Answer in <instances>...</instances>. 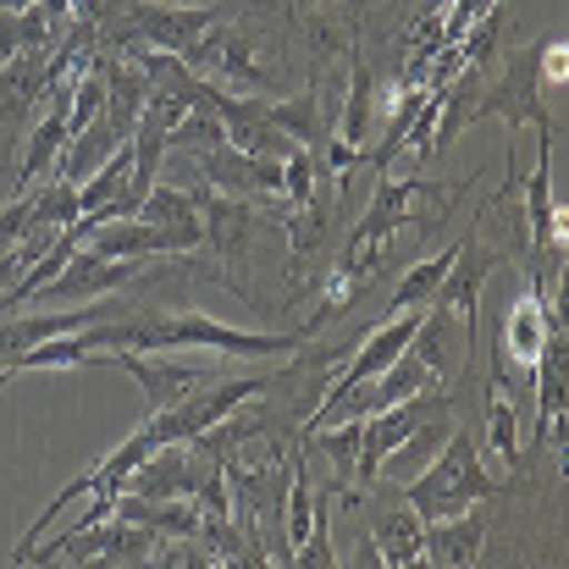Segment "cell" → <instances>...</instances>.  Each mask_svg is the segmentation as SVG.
<instances>
[{
	"label": "cell",
	"mask_w": 569,
	"mask_h": 569,
	"mask_svg": "<svg viewBox=\"0 0 569 569\" xmlns=\"http://www.w3.org/2000/svg\"><path fill=\"white\" fill-rule=\"evenodd\" d=\"M83 343L89 355H117V349H133V355H167V349H216V355H293L305 338L299 332H238L227 321H210L199 310H178V316H133V321H94L83 327Z\"/></svg>",
	"instance_id": "cell-1"
},
{
	"label": "cell",
	"mask_w": 569,
	"mask_h": 569,
	"mask_svg": "<svg viewBox=\"0 0 569 569\" xmlns=\"http://www.w3.org/2000/svg\"><path fill=\"white\" fill-rule=\"evenodd\" d=\"M498 498V481L487 476L481 465V442L470 431H448V442L431 453V465L420 476L403 481V503L420 515V520H448V515H465L476 503Z\"/></svg>",
	"instance_id": "cell-2"
},
{
	"label": "cell",
	"mask_w": 569,
	"mask_h": 569,
	"mask_svg": "<svg viewBox=\"0 0 569 569\" xmlns=\"http://www.w3.org/2000/svg\"><path fill=\"white\" fill-rule=\"evenodd\" d=\"M183 61H189L204 83H221V89H232V94H260V100H271V94L288 89V78L277 72V61L260 50V33L243 28V22H227V17H216V22L193 39L189 50H183Z\"/></svg>",
	"instance_id": "cell-3"
},
{
	"label": "cell",
	"mask_w": 569,
	"mask_h": 569,
	"mask_svg": "<svg viewBox=\"0 0 569 569\" xmlns=\"http://www.w3.org/2000/svg\"><path fill=\"white\" fill-rule=\"evenodd\" d=\"M548 39H553V33H537L531 44H520V50H509V56L498 61V72L487 78V89H481V100H476V122H481V117H498L509 133L537 128V133L559 139V122L548 117V100H542V89H548V78H542Z\"/></svg>",
	"instance_id": "cell-4"
},
{
	"label": "cell",
	"mask_w": 569,
	"mask_h": 569,
	"mask_svg": "<svg viewBox=\"0 0 569 569\" xmlns=\"http://www.w3.org/2000/svg\"><path fill=\"white\" fill-rule=\"evenodd\" d=\"M216 470H221V459H216L204 442H161V448H150V453L133 465V476H128L122 492L150 498V503H161V498H199V487H204Z\"/></svg>",
	"instance_id": "cell-5"
},
{
	"label": "cell",
	"mask_w": 569,
	"mask_h": 569,
	"mask_svg": "<svg viewBox=\"0 0 569 569\" xmlns=\"http://www.w3.org/2000/svg\"><path fill=\"white\" fill-rule=\"evenodd\" d=\"M204 232L199 227H156L144 216H122V221H100L83 249L106 254V260H150V254H183V249H199Z\"/></svg>",
	"instance_id": "cell-6"
},
{
	"label": "cell",
	"mask_w": 569,
	"mask_h": 569,
	"mask_svg": "<svg viewBox=\"0 0 569 569\" xmlns=\"http://www.w3.org/2000/svg\"><path fill=\"white\" fill-rule=\"evenodd\" d=\"M139 271H144V260H106V254H94V249L78 243L72 260L50 277V288L39 299H50V310L56 305H94V299H111L117 288L139 282Z\"/></svg>",
	"instance_id": "cell-7"
},
{
	"label": "cell",
	"mask_w": 569,
	"mask_h": 569,
	"mask_svg": "<svg viewBox=\"0 0 569 569\" xmlns=\"http://www.w3.org/2000/svg\"><path fill=\"white\" fill-rule=\"evenodd\" d=\"M193 172L204 178V189L238 193V199H277V193H282V161L249 156V150H238V144L204 150Z\"/></svg>",
	"instance_id": "cell-8"
},
{
	"label": "cell",
	"mask_w": 569,
	"mask_h": 569,
	"mask_svg": "<svg viewBox=\"0 0 569 569\" xmlns=\"http://www.w3.org/2000/svg\"><path fill=\"white\" fill-rule=\"evenodd\" d=\"M481 221H487V210L465 227V238H459V249H453V266H448V277H442V288H437V305H448V310H459V321L476 332V299H481V282L498 271V249H487L481 243Z\"/></svg>",
	"instance_id": "cell-9"
},
{
	"label": "cell",
	"mask_w": 569,
	"mask_h": 569,
	"mask_svg": "<svg viewBox=\"0 0 569 569\" xmlns=\"http://www.w3.org/2000/svg\"><path fill=\"white\" fill-rule=\"evenodd\" d=\"M94 321H111V305H56L44 316H6L0 321V371H17V360L44 343V338H61V332H83Z\"/></svg>",
	"instance_id": "cell-10"
},
{
	"label": "cell",
	"mask_w": 569,
	"mask_h": 569,
	"mask_svg": "<svg viewBox=\"0 0 569 569\" xmlns=\"http://www.w3.org/2000/svg\"><path fill=\"white\" fill-rule=\"evenodd\" d=\"M111 360L144 387L150 409H172V403H183V398H189L193 387L216 381V371H204V366H193V360H161V355H133V349H117Z\"/></svg>",
	"instance_id": "cell-11"
},
{
	"label": "cell",
	"mask_w": 569,
	"mask_h": 569,
	"mask_svg": "<svg viewBox=\"0 0 569 569\" xmlns=\"http://www.w3.org/2000/svg\"><path fill=\"white\" fill-rule=\"evenodd\" d=\"M128 139H133V133H128L111 111H100L89 128H78V133L61 144V156H56V167H50V172H56V178H67V183H83V178H94V172H100V167L128 144Z\"/></svg>",
	"instance_id": "cell-12"
},
{
	"label": "cell",
	"mask_w": 569,
	"mask_h": 569,
	"mask_svg": "<svg viewBox=\"0 0 569 569\" xmlns=\"http://www.w3.org/2000/svg\"><path fill=\"white\" fill-rule=\"evenodd\" d=\"M537 371V442L559 448L565 442V321H553Z\"/></svg>",
	"instance_id": "cell-13"
},
{
	"label": "cell",
	"mask_w": 569,
	"mask_h": 569,
	"mask_svg": "<svg viewBox=\"0 0 569 569\" xmlns=\"http://www.w3.org/2000/svg\"><path fill=\"white\" fill-rule=\"evenodd\" d=\"M481 542H487V515L465 509V515H448V520H426L420 559H431L442 569H470L481 559Z\"/></svg>",
	"instance_id": "cell-14"
},
{
	"label": "cell",
	"mask_w": 569,
	"mask_h": 569,
	"mask_svg": "<svg viewBox=\"0 0 569 569\" xmlns=\"http://www.w3.org/2000/svg\"><path fill=\"white\" fill-rule=\"evenodd\" d=\"M481 398H487V448L498 453V459H509V465H520V415H515V392H509V360H503V349H492V377L481 387Z\"/></svg>",
	"instance_id": "cell-15"
},
{
	"label": "cell",
	"mask_w": 569,
	"mask_h": 569,
	"mask_svg": "<svg viewBox=\"0 0 569 569\" xmlns=\"http://www.w3.org/2000/svg\"><path fill=\"white\" fill-rule=\"evenodd\" d=\"M371 122H377V67L366 61L360 33H355L349 39V106H343V122H338V144L360 150L371 139Z\"/></svg>",
	"instance_id": "cell-16"
},
{
	"label": "cell",
	"mask_w": 569,
	"mask_h": 569,
	"mask_svg": "<svg viewBox=\"0 0 569 569\" xmlns=\"http://www.w3.org/2000/svg\"><path fill=\"white\" fill-rule=\"evenodd\" d=\"M266 117L299 144V150H327V139H332V117L321 111V89L310 83V89H299V94H282V100H271L266 106Z\"/></svg>",
	"instance_id": "cell-17"
},
{
	"label": "cell",
	"mask_w": 569,
	"mask_h": 569,
	"mask_svg": "<svg viewBox=\"0 0 569 569\" xmlns=\"http://www.w3.org/2000/svg\"><path fill=\"white\" fill-rule=\"evenodd\" d=\"M420 531L426 520L403 503V509H377L371 515V548H377V565L387 569H409L420 565Z\"/></svg>",
	"instance_id": "cell-18"
},
{
	"label": "cell",
	"mask_w": 569,
	"mask_h": 569,
	"mask_svg": "<svg viewBox=\"0 0 569 569\" xmlns=\"http://www.w3.org/2000/svg\"><path fill=\"white\" fill-rule=\"evenodd\" d=\"M448 431H453V415H437V420H426V426H415L387 459H381L377 481H387V487H403L409 476H420L426 465H431V453L448 442Z\"/></svg>",
	"instance_id": "cell-19"
},
{
	"label": "cell",
	"mask_w": 569,
	"mask_h": 569,
	"mask_svg": "<svg viewBox=\"0 0 569 569\" xmlns=\"http://www.w3.org/2000/svg\"><path fill=\"white\" fill-rule=\"evenodd\" d=\"M453 249H459V243H448L442 254H431V260H420V266H409V271L398 277L392 299H387V316H403V310H426V305L437 299V288H442L448 266H453Z\"/></svg>",
	"instance_id": "cell-20"
},
{
	"label": "cell",
	"mask_w": 569,
	"mask_h": 569,
	"mask_svg": "<svg viewBox=\"0 0 569 569\" xmlns=\"http://www.w3.org/2000/svg\"><path fill=\"white\" fill-rule=\"evenodd\" d=\"M139 216L156 221V227H199V189H193V178L183 183V189L156 183V189L139 199Z\"/></svg>",
	"instance_id": "cell-21"
},
{
	"label": "cell",
	"mask_w": 569,
	"mask_h": 569,
	"mask_svg": "<svg viewBox=\"0 0 569 569\" xmlns=\"http://www.w3.org/2000/svg\"><path fill=\"white\" fill-rule=\"evenodd\" d=\"M78 216H83V204H78V183H67V178H50L44 189H33V227L67 232Z\"/></svg>",
	"instance_id": "cell-22"
},
{
	"label": "cell",
	"mask_w": 569,
	"mask_h": 569,
	"mask_svg": "<svg viewBox=\"0 0 569 569\" xmlns=\"http://www.w3.org/2000/svg\"><path fill=\"white\" fill-rule=\"evenodd\" d=\"M28 227H33V189L11 193V199L0 204V254H6V249H17Z\"/></svg>",
	"instance_id": "cell-23"
},
{
	"label": "cell",
	"mask_w": 569,
	"mask_h": 569,
	"mask_svg": "<svg viewBox=\"0 0 569 569\" xmlns=\"http://www.w3.org/2000/svg\"><path fill=\"white\" fill-rule=\"evenodd\" d=\"M117 6H139V0H106V11H117ZM144 6H199V0H144Z\"/></svg>",
	"instance_id": "cell-24"
},
{
	"label": "cell",
	"mask_w": 569,
	"mask_h": 569,
	"mask_svg": "<svg viewBox=\"0 0 569 569\" xmlns=\"http://www.w3.org/2000/svg\"><path fill=\"white\" fill-rule=\"evenodd\" d=\"M28 6H39V0H0V11H28Z\"/></svg>",
	"instance_id": "cell-25"
},
{
	"label": "cell",
	"mask_w": 569,
	"mask_h": 569,
	"mask_svg": "<svg viewBox=\"0 0 569 569\" xmlns=\"http://www.w3.org/2000/svg\"><path fill=\"white\" fill-rule=\"evenodd\" d=\"M11 377H17V371H0V387H6V381H11Z\"/></svg>",
	"instance_id": "cell-26"
}]
</instances>
